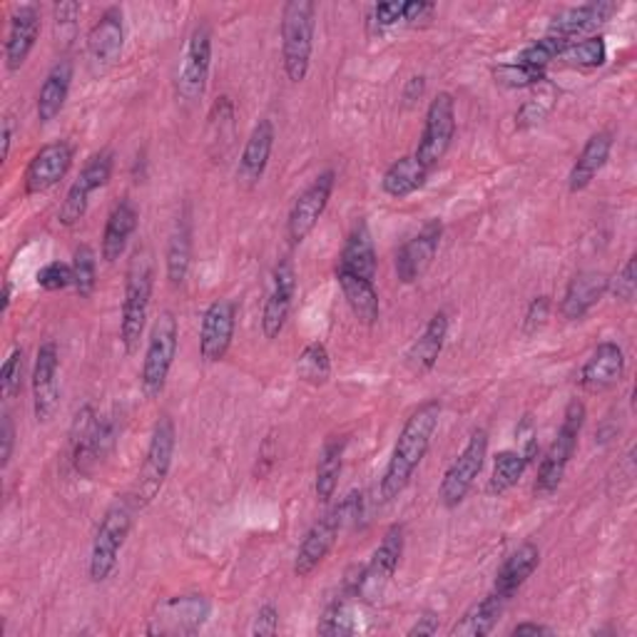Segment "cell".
Segmentation results:
<instances>
[{
    "instance_id": "cell-16",
    "label": "cell",
    "mask_w": 637,
    "mask_h": 637,
    "mask_svg": "<svg viewBox=\"0 0 637 637\" xmlns=\"http://www.w3.org/2000/svg\"><path fill=\"white\" fill-rule=\"evenodd\" d=\"M237 329V302L232 300H215L205 314H202L199 326V356L217 364L227 356L232 339H235Z\"/></svg>"
},
{
    "instance_id": "cell-47",
    "label": "cell",
    "mask_w": 637,
    "mask_h": 637,
    "mask_svg": "<svg viewBox=\"0 0 637 637\" xmlns=\"http://www.w3.org/2000/svg\"><path fill=\"white\" fill-rule=\"evenodd\" d=\"M23 369H26V354L23 349H13L6 359L3 369H0V394L3 399H16L23 389Z\"/></svg>"
},
{
    "instance_id": "cell-1",
    "label": "cell",
    "mask_w": 637,
    "mask_h": 637,
    "mask_svg": "<svg viewBox=\"0 0 637 637\" xmlns=\"http://www.w3.org/2000/svg\"><path fill=\"white\" fill-rule=\"evenodd\" d=\"M439 419L441 401L431 399L423 401L406 419V423H403L394 453H391L384 478H381V498H384V501H394V498L406 491L413 473H416L421 461L427 459L433 433L439 429Z\"/></svg>"
},
{
    "instance_id": "cell-49",
    "label": "cell",
    "mask_w": 637,
    "mask_h": 637,
    "mask_svg": "<svg viewBox=\"0 0 637 637\" xmlns=\"http://www.w3.org/2000/svg\"><path fill=\"white\" fill-rule=\"evenodd\" d=\"M608 292L620 302H633L637 294V259L630 257L623 264V270L608 280Z\"/></svg>"
},
{
    "instance_id": "cell-41",
    "label": "cell",
    "mask_w": 637,
    "mask_h": 637,
    "mask_svg": "<svg viewBox=\"0 0 637 637\" xmlns=\"http://www.w3.org/2000/svg\"><path fill=\"white\" fill-rule=\"evenodd\" d=\"M526 469H528V461L520 455V451L516 449L501 451L493 461V473H491V481H488V493L491 496L508 493L513 486H518Z\"/></svg>"
},
{
    "instance_id": "cell-4",
    "label": "cell",
    "mask_w": 637,
    "mask_h": 637,
    "mask_svg": "<svg viewBox=\"0 0 637 637\" xmlns=\"http://www.w3.org/2000/svg\"><path fill=\"white\" fill-rule=\"evenodd\" d=\"M361 516V493H349L342 503L334 506L332 511L324 513L316 523L306 530V536L302 540L300 550H296L294 558V572L296 578H310L312 572L322 566L326 556L332 553L339 533L349 523V520H356Z\"/></svg>"
},
{
    "instance_id": "cell-51",
    "label": "cell",
    "mask_w": 637,
    "mask_h": 637,
    "mask_svg": "<svg viewBox=\"0 0 637 637\" xmlns=\"http://www.w3.org/2000/svg\"><path fill=\"white\" fill-rule=\"evenodd\" d=\"M516 439H518V449L520 455L528 461V465L538 459V433H536V423L530 416H523V421L518 423L516 429Z\"/></svg>"
},
{
    "instance_id": "cell-22",
    "label": "cell",
    "mask_w": 637,
    "mask_h": 637,
    "mask_svg": "<svg viewBox=\"0 0 637 637\" xmlns=\"http://www.w3.org/2000/svg\"><path fill=\"white\" fill-rule=\"evenodd\" d=\"M618 6L610 0H598V3H586L578 8H568L566 13H560L548 28V36L562 38L568 42H576L578 38H590L600 26L608 23Z\"/></svg>"
},
{
    "instance_id": "cell-17",
    "label": "cell",
    "mask_w": 637,
    "mask_h": 637,
    "mask_svg": "<svg viewBox=\"0 0 637 637\" xmlns=\"http://www.w3.org/2000/svg\"><path fill=\"white\" fill-rule=\"evenodd\" d=\"M125 46V23L122 10L112 6L98 18V23L90 28L88 33V66L92 76H102L108 72L115 62L122 56Z\"/></svg>"
},
{
    "instance_id": "cell-42",
    "label": "cell",
    "mask_w": 637,
    "mask_h": 637,
    "mask_svg": "<svg viewBox=\"0 0 637 637\" xmlns=\"http://www.w3.org/2000/svg\"><path fill=\"white\" fill-rule=\"evenodd\" d=\"M296 376L312 386L326 384L329 376H332V356H329V349L322 342L304 346V352L296 359Z\"/></svg>"
},
{
    "instance_id": "cell-14",
    "label": "cell",
    "mask_w": 637,
    "mask_h": 637,
    "mask_svg": "<svg viewBox=\"0 0 637 637\" xmlns=\"http://www.w3.org/2000/svg\"><path fill=\"white\" fill-rule=\"evenodd\" d=\"M334 185H336V173L334 169H326V173L318 175L314 183L296 197L294 207L290 212V219H286V235H290L292 244H302L312 235L314 227L318 225V219H322L329 207Z\"/></svg>"
},
{
    "instance_id": "cell-58",
    "label": "cell",
    "mask_w": 637,
    "mask_h": 637,
    "mask_svg": "<svg viewBox=\"0 0 637 637\" xmlns=\"http://www.w3.org/2000/svg\"><path fill=\"white\" fill-rule=\"evenodd\" d=\"M423 90H427V78L423 76H413L409 82H406V88H403V100H406V105H413L416 102Z\"/></svg>"
},
{
    "instance_id": "cell-3",
    "label": "cell",
    "mask_w": 637,
    "mask_h": 637,
    "mask_svg": "<svg viewBox=\"0 0 637 637\" xmlns=\"http://www.w3.org/2000/svg\"><path fill=\"white\" fill-rule=\"evenodd\" d=\"M316 30V3L312 0H290L282 8V62L292 82L310 76Z\"/></svg>"
},
{
    "instance_id": "cell-57",
    "label": "cell",
    "mask_w": 637,
    "mask_h": 637,
    "mask_svg": "<svg viewBox=\"0 0 637 637\" xmlns=\"http://www.w3.org/2000/svg\"><path fill=\"white\" fill-rule=\"evenodd\" d=\"M439 633V615L437 612H423L421 618L409 628V637H431Z\"/></svg>"
},
{
    "instance_id": "cell-23",
    "label": "cell",
    "mask_w": 637,
    "mask_h": 637,
    "mask_svg": "<svg viewBox=\"0 0 637 637\" xmlns=\"http://www.w3.org/2000/svg\"><path fill=\"white\" fill-rule=\"evenodd\" d=\"M40 38V10L36 6H20L10 16L8 36H6V66L16 72L26 66L30 52Z\"/></svg>"
},
{
    "instance_id": "cell-32",
    "label": "cell",
    "mask_w": 637,
    "mask_h": 637,
    "mask_svg": "<svg viewBox=\"0 0 637 637\" xmlns=\"http://www.w3.org/2000/svg\"><path fill=\"white\" fill-rule=\"evenodd\" d=\"M70 85H72V62L58 60L56 66L50 68L46 80H42L38 92V120L42 125L56 120L62 108H66Z\"/></svg>"
},
{
    "instance_id": "cell-6",
    "label": "cell",
    "mask_w": 637,
    "mask_h": 637,
    "mask_svg": "<svg viewBox=\"0 0 637 637\" xmlns=\"http://www.w3.org/2000/svg\"><path fill=\"white\" fill-rule=\"evenodd\" d=\"M586 416H588L586 403L580 399H572L566 409V416H562L556 441L550 443L546 459L538 465V478L533 486V493L538 498H548L558 491L562 478H566V469L572 459V453L578 449V439L582 427H586Z\"/></svg>"
},
{
    "instance_id": "cell-45",
    "label": "cell",
    "mask_w": 637,
    "mask_h": 637,
    "mask_svg": "<svg viewBox=\"0 0 637 637\" xmlns=\"http://www.w3.org/2000/svg\"><path fill=\"white\" fill-rule=\"evenodd\" d=\"M570 46L568 40H562V38H556V36H546V38H540L536 40L533 46H528L520 56L516 58V62H520V66H528V68H536V70H543L550 66L553 60H560L562 56V50H566Z\"/></svg>"
},
{
    "instance_id": "cell-37",
    "label": "cell",
    "mask_w": 637,
    "mask_h": 637,
    "mask_svg": "<svg viewBox=\"0 0 637 637\" xmlns=\"http://www.w3.org/2000/svg\"><path fill=\"white\" fill-rule=\"evenodd\" d=\"M445 336H449V314L437 312L431 318L423 334L411 344L409 361L416 371H431L443 352Z\"/></svg>"
},
{
    "instance_id": "cell-9",
    "label": "cell",
    "mask_w": 637,
    "mask_h": 637,
    "mask_svg": "<svg viewBox=\"0 0 637 637\" xmlns=\"http://www.w3.org/2000/svg\"><path fill=\"white\" fill-rule=\"evenodd\" d=\"M135 508L137 506L130 501V498H127V501L115 503L100 520V528H98V533H95L92 550H90V580L92 582H105L112 576V570L118 568L120 550L133 530Z\"/></svg>"
},
{
    "instance_id": "cell-31",
    "label": "cell",
    "mask_w": 637,
    "mask_h": 637,
    "mask_svg": "<svg viewBox=\"0 0 637 637\" xmlns=\"http://www.w3.org/2000/svg\"><path fill=\"white\" fill-rule=\"evenodd\" d=\"M612 150V135L610 133H596L582 147L576 165H572L570 175H568V189L572 195L582 193V189L590 187L592 179L598 177L600 169L608 163Z\"/></svg>"
},
{
    "instance_id": "cell-7",
    "label": "cell",
    "mask_w": 637,
    "mask_h": 637,
    "mask_svg": "<svg viewBox=\"0 0 637 637\" xmlns=\"http://www.w3.org/2000/svg\"><path fill=\"white\" fill-rule=\"evenodd\" d=\"M175 445H177L175 421L169 416H159V421L155 423V429H153L150 445H147L140 473H137V483L133 488V496H130V501L137 508L150 506L157 498V493L163 491V486L169 476V469H173Z\"/></svg>"
},
{
    "instance_id": "cell-44",
    "label": "cell",
    "mask_w": 637,
    "mask_h": 637,
    "mask_svg": "<svg viewBox=\"0 0 637 637\" xmlns=\"http://www.w3.org/2000/svg\"><path fill=\"white\" fill-rule=\"evenodd\" d=\"M72 286L80 294V300H90L95 286H98V259H95V252L88 244L76 249V257H72Z\"/></svg>"
},
{
    "instance_id": "cell-36",
    "label": "cell",
    "mask_w": 637,
    "mask_h": 637,
    "mask_svg": "<svg viewBox=\"0 0 637 637\" xmlns=\"http://www.w3.org/2000/svg\"><path fill=\"white\" fill-rule=\"evenodd\" d=\"M429 175L431 173L419 163L416 155L399 157L396 163L386 169L384 177H381V189H384L391 199H406L427 185Z\"/></svg>"
},
{
    "instance_id": "cell-21",
    "label": "cell",
    "mask_w": 637,
    "mask_h": 637,
    "mask_svg": "<svg viewBox=\"0 0 637 637\" xmlns=\"http://www.w3.org/2000/svg\"><path fill=\"white\" fill-rule=\"evenodd\" d=\"M58 366H60L58 346L52 344V342H46L38 349L36 366H33V379H30V386H33L36 419L40 423L50 421L52 416H56V411H58V403H60Z\"/></svg>"
},
{
    "instance_id": "cell-18",
    "label": "cell",
    "mask_w": 637,
    "mask_h": 637,
    "mask_svg": "<svg viewBox=\"0 0 637 637\" xmlns=\"http://www.w3.org/2000/svg\"><path fill=\"white\" fill-rule=\"evenodd\" d=\"M72 159H76V153L66 140L42 145L26 169V195L50 193L68 177Z\"/></svg>"
},
{
    "instance_id": "cell-38",
    "label": "cell",
    "mask_w": 637,
    "mask_h": 637,
    "mask_svg": "<svg viewBox=\"0 0 637 637\" xmlns=\"http://www.w3.org/2000/svg\"><path fill=\"white\" fill-rule=\"evenodd\" d=\"M344 451H346V439L344 437H332L322 449L316 463V478H314V493L322 503H329L336 493L339 476L344 469Z\"/></svg>"
},
{
    "instance_id": "cell-50",
    "label": "cell",
    "mask_w": 637,
    "mask_h": 637,
    "mask_svg": "<svg viewBox=\"0 0 637 637\" xmlns=\"http://www.w3.org/2000/svg\"><path fill=\"white\" fill-rule=\"evenodd\" d=\"M550 310H553V302H550L548 294H540V296H536L533 302L528 304V312H526V318H523V332H526V336L538 334L540 329H543V326L548 324Z\"/></svg>"
},
{
    "instance_id": "cell-28",
    "label": "cell",
    "mask_w": 637,
    "mask_h": 637,
    "mask_svg": "<svg viewBox=\"0 0 637 637\" xmlns=\"http://www.w3.org/2000/svg\"><path fill=\"white\" fill-rule=\"evenodd\" d=\"M137 225H140V212H137V207L130 199H120L118 205L112 207L108 222H105L102 244H100L105 262L115 264L122 257L127 249V242H130V237L135 235Z\"/></svg>"
},
{
    "instance_id": "cell-39",
    "label": "cell",
    "mask_w": 637,
    "mask_h": 637,
    "mask_svg": "<svg viewBox=\"0 0 637 637\" xmlns=\"http://www.w3.org/2000/svg\"><path fill=\"white\" fill-rule=\"evenodd\" d=\"M530 90L533 92L528 95V100H523V105H520L516 112L518 130H530V127H538L540 122H546L548 115L553 112L556 102H558V88L548 78Z\"/></svg>"
},
{
    "instance_id": "cell-60",
    "label": "cell",
    "mask_w": 637,
    "mask_h": 637,
    "mask_svg": "<svg viewBox=\"0 0 637 637\" xmlns=\"http://www.w3.org/2000/svg\"><path fill=\"white\" fill-rule=\"evenodd\" d=\"M13 133H16V122L13 118H3V159H8L10 155V143H13Z\"/></svg>"
},
{
    "instance_id": "cell-25",
    "label": "cell",
    "mask_w": 637,
    "mask_h": 637,
    "mask_svg": "<svg viewBox=\"0 0 637 637\" xmlns=\"http://www.w3.org/2000/svg\"><path fill=\"white\" fill-rule=\"evenodd\" d=\"M608 280H610L608 274L596 270L576 274L560 302V314L566 316L568 322H580V318L586 316L605 294H608Z\"/></svg>"
},
{
    "instance_id": "cell-55",
    "label": "cell",
    "mask_w": 637,
    "mask_h": 637,
    "mask_svg": "<svg viewBox=\"0 0 637 637\" xmlns=\"http://www.w3.org/2000/svg\"><path fill=\"white\" fill-rule=\"evenodd\" d=\"M82 13L80 3H56L52 6V20H56V33H62V28L76 30V20Z\"/></svg>"
},
{
    "instance_id": "cell-8",
    "label": "cell",
    "mask_w": 637,
    "mask_h": 637,
    "mask_svg": "<svg viewBox=\"0 0 637 637\" xmlns=\"http://www.w3.org/2000/svg\"><path fill=\"white\" fill-rule=\"evenodd\" d=\"M179 349V326L173 312H159L147 339L140 386L147 399H159L167 386V376L173 371Z\"/></svg>"
},
{
    "instance_id": "cell-52",
    "label": "cell",
    "mask_w": 637,
    "mask_h": 637,
    "mask_svg": "<svg viewBox=\"0 0 637 637\" xmlns=\"http://www.w3.org/2000/svg\"><path fill=\"white\" fill-rule=\"evenodd\" d=\"M399 20H403V3H379L374 6V10H371L369 23L376 30V33H381V30L396 26Z\"/></svg>"
},
{
    "instance_id": "cell-30",
    "label": "cell",
    "mask_w": 637,
    "mask_h": 637,
    "mask_svg": "<svg viewBox=\"0 0 637 637\" xmlns=\"http://www.w3.org/2000/svg\"><path fill=\"white\" fill-rule=\"evenodd\" d=\"M98 423L100 416L92 411V406H82L76 413V421H72L70 451H72V465H76L80 473H88L95 463H100Z\"/></svg>"
},
{
    "instance_id": "cell-46",
    "label": "cell",
    "mask_w": 637,
    "mask_h": 637,
    "mask_svg": "<svg viewBox=\"0 0 637 637\" xmlns=\"http://www.w3.org/2000/svg\"><path fill=\"white\" fill-rule=\"evenodd\" d=\"M493 78L498 85H503V88L526 90V88H536L538 82H543L546 72L520 66V62H503V66L493 68Z\"/></svg>"
},
{
    "instance_id": "cell-53",
    "label": "cell",
    "mask_w": 637,
    "mask_h": 637,
    "mask_svg": "<svg viewBox=\"0 0 637 637\" xmlns=\"http://www.w3.org/2000/svg\"><path fill=\"white\" fill-rule=\"evenodd\" d=\"M280 633V610L274 608L272 602H264L257 618H254L252 625V635H277Z\"/></svg>"
},
{
    "instance_id": "cell-19",
    "label": "cell",
    "mask_w": 637,
    "mask_h": 637,
    "mask_svg": "<svg viewBox=\"0 0 637 637\" xmlns=\"http://www.w3.org/2000/svg\"><path fill=\"white\" fill-rule=\"evenodd\" d=\"M443 237V225L431 219L419 235H413L396 254V277L401 284H416L431 270Z\"/></svg>"
},
{
    "instance_id": "cell-34",
    "label": "cell",
    "mask_w": 637,
    "mask_h": 637,
    "mask_svg": "<svg viewBox=\"0 0 637 637\" xmlns=\"http://www.w3.org/2000/svg\"><path fill=\"white\" fill-rule=\"evenodd\" d=\"M189 264H193V222L183 215L175 222L165 252V272L169 284L183 286L189 274Z\"/></svg>"
},
{
    "instance_id": "cell-27",
    "label": "cell",
    "mask_w": 637,
    "mask_h": 637,
    "mask_svg": "<svg viewBox=\"0 0 637 637\" xmlns=\"http://www.w3.org/2000/svg\"><path fill=\"white\" fill-rule=\"evenodd\" d=\"M540 566V550L536 543L518 546L511 556L503 560V566L496 572L493 592L511 602L516 592L526 586V580L533 576Z\"/></svg>"
},
{
    "instance_id": "cell-15",
    "label": "cell",
    "mask_w": 637,
    "mask_h": 637,
    "mask_svg": "<svg viewBox=\"0 0 637 637\" xmlns=\"http://www.w3.org/2000/svg\"><path fill=\"white\" fill-rule=\"evenodd\" d=\"M209 66H212V30L209 26L199 23L187 40L183 68H179V76H177L179 98L187 102H195L202 98V95H205Z\"/></svg>"
},
{
    "instance_id": "cell-59",
    "label": "cell",
    "mask_w": 637,
    "mask_h": 637,
    "mask_svg": "<svg viewBox=\"0 0 637 637\" xmlns=\"http://www.w3.org/2000/svg\"><path fill=\"white\" fill-rule=\"evenodd\" d=\"M511 635H516V637H528V635L538 637V635H553V630L546 628V625H540V623H520V625H516Z\"/></svg>"
},
{
    "instance_id": "cell-2",
    "label": "cell",
    "mask_w": 637,
    "mask_h": 637,
    "mask_svg": "<svg viewBox=\"0 0 637 637\" xmlns=\"http://www.w3.org/2000/svg\"><path fill=\"white\" fill-rule=\"evenodd\" d=\"M155 290V262L153 252L147 247H137L125 272V296H122V318H120V339L127 354H135L147 326Z\"/></svg>"
},
{
    "instance_id": "cell-20",
    "label": "cell",
    "mask_w": 637,
    "mask_h": 637,
    "mask_svg": "<svg viewBox=\"0 0 637 637\" xmlns=\"http://www.w3.org/2000/svg\"><path fill=\"white\" fill-rule=\"evenodd\" d=\"M294 294H296V270L294 262L290 257H284L277 262V267L272 272V292L262 312V332L270 342L280 339V334L284 332L286 318H290L292 312Z\"/></svg>"
},
{
    "instance_id": "cell-40",
    "label": "cell",
    "mask_w": 637,
    "mask_h": 637,
    "mask_svg": "<svg viewBox=\"0 0 637 637\" xmlns=\"http://www.w3.org/2000/svg\"><path fill=\"white\" fill-rule=\"evenodd\" d=\"M361 600L346 596L342 592L329 608L324 610L322 620H318V635H326V637H342V635H354L359 633V618H356V610H359Z\"/></svg>"
},
{
    "instance_id": "cell-26",
    "label": "cell",
    "mask_w": 637,
    "mask_h": 637,
    "mask_svg": "<svg viewBox=\"0 0 637 637\" xmlns=\"http://www.w3.org/2000/svg\"><path fill=\"white\" fill-rule=\"evenodd\" d=\"M274 137H277V133H274L272 120H259L254 125L237 165V179L244 187H254L264 177V169H267L274 150Z\"/></svg>"
},
{
    "instance_id": "cell-61",
    "label": "cell",
    "mask_w": 637,
    "mask_h": 637,
    "mask_svg": "<svg viewBox=\"0 0 637 637\" xmlns=\"http://www.w3.org/2000/svg\"><path fill=\"white\" fill-rule=\"evenodd\" d=\"M10 300H13V286H10V282H6L3 284V306H0V310H3V314L10 310Z\"/></svg>"
},
{
    "instance_id": "cell-33",
    "label": "cell",
    "mask_w": 637,
    "mask_h": 637,
    "mask_svg": "<svg viewBox=\"0 0 637 637\" xmlns=\"http://www.w3.org/2000/svg\"><path fill=\"white\" fill-rule=\"evenodd\" d=\"M339 270L354 272L359 274V277L374 282L379 259H376L374 239H371V232L364 222H359V225L352 229V235L346 237L342 257H339Z\"/></svg>"
},
{
    "instance_id": "cell-11",
    "label": "cell",
    "mask_w": 637,
    "mask_h": 637,
    "mask_svg": "<svg viewBox=\"0 0 637 637\" xmlns=\"http://www.w3.org/2000/svg\"><path fill=\"white\" fill-rule=\"evenodd\" d=\"M486 455H488V431L473 429L469 443L463 445V451L455 455L453 463L445 469L441 478L439 501L443 508H449L451 511V508H459L463 503V498L469 496L476 478L483 471Z\"/></svg>"
},
{
    "instance_id": "cell-29",
    "label": "cell",
    "mask_w": 637,
    "mask_h": 637,
    "mask_svg": "<svg viewBox=\"0 0 637 637\" xmlns=\"http://www.w3.org/2000/svg\"><path fill=\"white\" fill-rule=\"evenodd\" d=\"M336 282L342 286V294L349 304V310L359 318L361 324L374 326L381 316V302L379 292L371 280L359 277L354 272L336 267Z\"/></svg>"
},
{
    "instance_id": "cell-13",
    "label": "cell",
    "mask_w": 637,
    "mask_h": 637,
    "mask_svg": "<svg viewBox=\"0 0 637 637\" xmlns=\"http://www.w3.org/2000/svg\"><path fill=\"white\" fill-rule=\"evenodd\" d=\"M112 167H115V155L110 150H100L98 155H92L88 159V165L82 167L80 177L70 185L66 199H62L60 212H58L60 225H66V227L78 225V222L85 217V212H88L90 197L110 183Z\"/></svg>"
},
{
    "instance_id": "cell-5",
    "label": "cell",
    "mask_w": 637,
    "mask_h": 637,
    "mask_svg": "<svg viewBox=\"0 0 637 637\" xmlns=\"http://www.w3.org/2000/svg\"><path fill=\"white\" fill-rule=\"evenodd\" d=\"M403 543H406L403 526L394 523L384 533V540H381L379 548L374 550V556H371L366 566H361L346 576V580H344L346 596H352L361 602L376 600L381 592L386 590L391 578H394V572H396L401 556H403Z\"/></svg>"
},
{
    "instance_id": "cell-54",
    "label": "cell",
    "mask_w": 637,
    "mask_h": 637,
    "mask_svg": "<svg viewBox=\"0 0 637 637\" xmlns=\"http://www.w3.org/2000/svg\"><path fill=\"white\" fill-rule=\"evenodd\" d=\"M13 449H16V427L10 413L6 411L3 419H0V465H3V469L10 463V459H13Z\"/></svg>"
},
{
    "instance_id": "cell-56",
    "label": "cell",
    "mask_w": 637,
    "mask_h": 637,
    "mask_svg": "<svg viewBox=\"0 0 637 637\" xmlns=\"http://www.w3.org/2000/svg\"><path fill=\"white\" fill-rule=\"evenodd\" d=\"M433 10H437V6L427 3V0H409V3H403V23H423L433 16Z\"/></svg>"
},
{
    "instance_id": "cell-12",
    "label": "cell",
    "mask_w": 637,
    "mask_h": 637,
    "mask_svg": "<svg viewBox=\"0 0 637 637\" xmlns=\"http://www.w3.org/2000/svg\"><path fill=\"white\" fill-rule=\"evenodd\" d=\"M455 137V100L451 92H439L427 110V125H423L421 140L416 147V159L433 173L441 165L445 153L451 150Z\"/></svg>"
},
{
    "instance_id": "cell-10",
    "label": "cell",
    "mask_w": 637,
    "mask_h": 637,
    "mask_svg": "<svg viewBox=\"0 0 637 637\" xmlns=\"http://www.w3.org/2000/svg\"><path fill=\"white\" fill-rule=\"evenodd\" d=\"M212 602L202 592H185L163 600L147 618V635L159 637H187L195 635L209 620Z\"/></svg>"
},
{
    "instance_id": "cell-24",
    "label": "cell",
    "mask_w": 637,
    "mask_h": 637,
    "mask_svg": "<svg viewBox=\"0 0 637 637\" xmlns=\"http://www.w3.org/2000/svg\"><path fill=\"white\" fill-rule=\"evenodd\" d=\"M625 374V354L615 342L598 344L596 352L590 354L586 366L580 371V386L590 391V394H600L615 384H620Z\"/></svg>"
},
{
    "instance_id": "cell-35",
    "label": "cell",
    "mask_w": 637,
    "mask_h": 637,
    "mask_svg": "<svg viewBox=\"0 0 637 637\" xmlns=\"http://www.w3.org/2000/svg\"><path fill=\"white\" fill-rule=\"evenodd\" d=\"M506 605H508V600H503L501 596H496V592L491 590L481 602L471 605V608L463 612V618L451 628V637H486V635H491L496 630L498 620H501Z\"/></svg>"
},
{
    "instance_id": "cell-43",
    "label": "cell",
    "mask_w": 637,
    "mask_h": 637,
    "mask_svg": "<svg viewBox=\"0 0 637 637\" xmlns=\"http://www.w3.org/2000/svg\"><path fill=\"white\" fill-rule=\"evenodd\" d=\"M562 62H568L572 68H600L608 60V46H605L602 36H590L570 42V46L562 50L560 56Z\"/></svg>"
},
{
    "instance_id": "cell-48",
    "label": "cell",
    "mask_w": 637,
    "mask_h": 637,
    "mask_svg": "<svg viewBox=\"0 0 637 637\" xmlns=\"http://www.w3.org/2000/svg\"><path fill=\"white\" fill-rule=\"evenodd\" d=\"M38 286L46 292H62L72 286V264L66 262H50L38 274Z\"/></svg>"
}]
</instances>
